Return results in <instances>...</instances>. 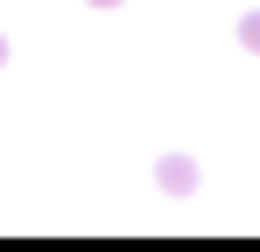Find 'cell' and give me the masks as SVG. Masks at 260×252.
<instances>
[{"label": "cell", "mask_w": 260, "mask_h": 252, "mask_svg": "<svg viewBox=\"0 0 260 252\" xmlns=\"http://www.w3.org/2000/svg\"><path fill=\"white\" fill-rule=\"evenodd\" d=\"M239 42H246V49L260 56V7H253V14H239Z\"/></svg>", "instance_id": "7a4b0ae2"}, {"label": "cell", "mask_w": 260, "mask_h": 252, "mask_svg": "<svg viewBox=\"0 0 260 252\" xmlns=\"http://www.w3.org/2000/svg\"><path fill=\"white\" fill-rule=\"evenodd\" d=\"M91 7H120V0H91Z\"/></svg>", "instance_id": "3957f363"}, {"label": "cell", "mask_w": 260, "mask_h": 252, "mask_svg": "<svg viewBox=\"0 0 260 252\" xmlns=\"http://www.w3.org/2000/svg\"><path fill=\"white\" fill-rule=\"evenodd\" d=\"M0 63H7V42H0Z\"/></svg>", "instance_id": "277c9868"}, {"label": "cell", "mask_w": 260, "mask_h": 252, "mask_svg": "<svg viewBox=\"0 0 260 252\" xmlns=\"http://www.w3.org/2000/svg\"><path fill=\"white\" fill-rule=\"evenodd\" d=\"M155 182H162V196H190V189H197V161H190V154H162Z\"/></svg>", "instance_id": "6da1fadb"}]
</instances>
